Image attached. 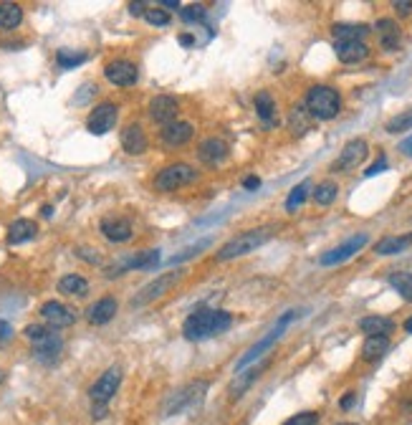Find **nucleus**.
<instances>
[{
    "label": "nucleus",
    "mask_w": 412,
    "mask_h": 425,
    "mask_svg": "<svg viewBox=\"0 0 412 425\" xmlns=\"http://www.w3.org/2000/svg\"><path fill=\"white\" fill-rule=\"evenodd\" d=\"M122 147L127 155H142L147 152V134L140 125H127L122 132Z\"/></svg>",
    "instance_id": "nucleus-22"
},
{
    "label": "nucleus",
    "mask_w": 412,
    "mask_h": 425,
    "mask_svg": "<svg viewBox=\"0 0 412 425\" xmlns=\"http://www.w3.org/2000/svg\"><path fill=\"white\" fill-rule=\"evenodd\" d=\"M404 332H407V334H412V317L407 319V322H404Z\"/></svg>",
    "instance_id": "nucleus-53"
},
{
    "label": "nucleus",
    "mask_w": 412,
    "mask_h": 425,
    "mask_svg": "<svg viewBox=\"0 0 412 425\" xmlns=\"http://www.w3.org/2000/svg\"><path fill=\"white\" fill-rule=\"evenodd\" d=\"M334 51H337V59L342 64H359L370 56V49L364 41H337Z\"/></svg>",
    "instance_id": "nucleus-21"
},
{
    "label": "nucleus",
    "mask_w": 412,
    "mask_h": 425,
    "mask_svg": "<svg viewBox=\"0 0 412 425\" xmlns=\"http://www.w3.org/2000/svg\"><path fill=\"white\" fill-rule=\"evenodd\" d=\"M149 117H152V122H157V125H170V122H175L177 119V112H180V101L175 99V96H167V94H159V96H155V99L149 101Z\"/></svg>",
    "instance_id": "nucleus-14"
},
{
    "label": "nucleus",
    "mask_w": 412,
    "mask_h": 425,
    "mask_svg": "<svg viewBox=\"0 0 412 425\" xmlns=\"http://www.w3.org/2000/svg\"><path fill=\"white\" fill-rule=\"evenodd\" d=\"M107 405H94V410H91V415L96 417V420H101V417H107Z\"/></svg>",
    "instance_id": "nucleus-49"
},
{
    "label": "nucleus",
    "mask_w": 412,
    "mask_h": 425,
    "mask_svg": "<svg viewBox=\"0 0 412 425\" xmlns=\"http://www.w3.org/2000/svg\"><path fill=\"white\" fill-rule=\"evenodd\" d=\"M331 34L337 41H362L364 36L370 34V25L364 23H334Z\"/></svg>",
    "instance_id": "nucleus-27"
},
{
    "label": "nucleus",
    "mask_w": 412,
    "mask_h": 425,
    "mask_svg": "<svg viewBox=\"0 0 412 425\" xmlns=\"http://www.w3.org/2000/svg\"><path fill=\"white\" fill-rule=\"evenodd\" d=\"M159 261V250H140V253H129L109 268L107 276H122L132 268H155V263Z\"/></svg>",
    "instance_id": "nucleus-13"
},
{
    "label": "nucleus",
    "mask_w": 412,
    "mask_h": 425,
    "mask_svg": "<svg viewBox=\"0 0 412 425\" xmlns=\"http://www.w3.org/2000/svg\"><path fill=\"white\" fill-rule=\"evenodd\" d=\"M144 21H147L149 25H170V13H165V10H159V8H147Z\"/></svg>",
    "instance_id": "nucleus-41"
},
{
    "label": "nucleus",
    "mask_w": 412,
    "mask_h": 425,
    "mask_svg": "<svg viewBox=\"0 0 412 425\" xmlns=\"http://www.w3.org/2000/svg\"><path fill=\"white\" fill-rule=\"evenodd\" d=\"M119 385H122V367L119 365L109 367L107 372L91 385V390H89L91 402H94V405H107V402L116 395Z\"/></svg>",
    "instance_id": "nucleus-8"
},
{
    "label": "nucleus",
    "mask_w": 412,
    "mask_h": 425,
    "mask_svg": "<svg viewBox=\"0 0 412 425\" xmlns=\"http://www.w3.org/2000/svg\"><path fill=\"white\" fill-rule=\"evenodd\" d=\"M294 319H296V311H286V314H283V317H281L279 322H276V326H273L271 332L266 334L263 339H258V342L253 344V347H250V350H248L246 355H243V357L238 359V362H235V372H243V370H246L248 365H253V362H256V359L261 357V355H266V352L271 350L273 344H276L281 339V334L286 332V326H289L291 322H294Z\"/></svg>",
    "instance_id": "nucleus-4"
},
{
    "label": "nucleus",
    "mask_w": 412,
    "mask_h": 425,
    "mask_svg": "<svg viewBox=\"0 0 412 425\" xmlns=\"http://www.w3.org/2000/svg\"><path fill=\"white\" fill-rule=\"evenodd\" d=\"M205 392H207V383L205 380H198V383H190L185 385L182 390H177L167 400L165 405V415H177V413H182V410H190V408H195L198 402H203V398H205Z\"/></svg>",
    "instance_id": "nucleus-7"
},
{
    "label": "nucleus",
    "mask_w": 412,
    "mask_h": 425,
    "mask_svg": "<svg viewBox=\"0 0 412 425\" xmlns=\"http://www.w3.org/2000/svg\"><path fill=\"white\" fill-rule=\"evenodd\" d=\"M316 423H319V413L309 410V413H298V415L289 417L283 425H316Z\"/></svg>",
    "instance_id": "nucleus-42"
},
{
    "label": "nucleus",
    "mask_w": 412,
    "mask_h": 425,
    "mask_svg": "<svg viewBox=\"0 0 412 425\" xmlns=\"http://www.w3.org/2000/svg\"><path fill=\"white\" fill-rule=\"evenodd\" d=\"M395 10H397V16H412V0H397L395 3Z\"/></svg>",
    "instance_id": "nucleus-44"
},
{
    "label": "nucleus",
    "mask_w": 412,
    "mask_h": 425,
    "mask_svg": "<svg viewBox=\"0 0 412 425\" xmlns=\"http://www.w3.org/2000/svg\"><path fill=\"white\" fill-rule=\"evenodd\" d=\"M389 283H392V289H395L404 301H412V274H407V271H395V274H389Z\"/></svg>",
    "instance_id": "nucleus-34"
},
{
    "label": "nucleus",
    "mask_w": 412,
    "mask_h": 425,
    "mask_svg": "<svg viewBox=\"0 0 412 425\" xmlns=\"http://www.w3.org/2000/svg\"><path fill=\"white\" fill-rule=\"evenodd\" d=\"M116 117H119V107H116L114 101H101V104H96V107L91 109L89 119H86V129L91 134L101 137V134H107L116 125Z\"/></svg>",
    "instance_id": "nucleus-10"
},
{
    "label": "nucleus",
    "mask_w": 412,
    "mask_h": 425,
    "mask_svg": "<svg viewBox=\"0 0 412 425\" xmlns=\"http://www.w3.org/2000/svg\"><path fill=\"white\" fill-rule=\"evenodd\" d=\"M256 112L266 125H276V101L271 92H258L256 94Z\"/></svg>",
    "instance_id": "nucleus-32"
},
{
    "label": "nucleus",
    "mask_w": 412,
    "mask_h": 425,
    "mask_svg": "<svg viewBox=\"0 0 412 425\" xmlns=\"http://www.w3.org/2000/svg\"><path fill=\"white\" fill-rule=\"evenodd\" d=\"M99 231H101V235L112 243H127L132 238V223H129L127 218H119V216L104 218L99 223Z\"/></svg>",
    "instance_id": "nucleus-17"
},
{
    "label": "nucleus",
    "mask_w": 412,
    "mask_h": 425,
    "mask_svg": "<svg viewBox=\"0 0 412 425\" xmlns=\"http://www.w3.org/2000/svg\"><path fill=\"white\" fill-rule=\"evenodd\" d=\"M306 112L309 117L329 122L342 112V96L331 86H311L306 94Z\"/></svg>",
    "instance_id": "nucleus-3"
},
{
    "label": "nucleus",
    "mask_w": 412,
    "mask_h": 425,
    "mask_svg": "<svg viewBox=\"0 0 412 425\" xmlns=\"http://www.w3.org/2000/svg\"><path fill=\"white\" fill-rule=\"evenodd\" d=\"M233 324V314L225 311V309H198L192 311L185 324H182V334L192 339V342H200V339H207V337H218V334L228 332Z\"/></svg>",
    "instance_id": "nucleus-1"
},
{
    "label": "nucleus",
    "mask_w": 412,
    "mask_h": 425,
    "mask_svg": "<svg viewBox=\"0 0 412 425\" xmlns=\"http://www.w3.org/2000/svg\"><path fill=\"white\" fill-rule=\"evenodd\" d=\"M129 13H132V16H144V13H147V5H144V3H129Z\"/></svg>",
    "instance_id": "nucleus-47"
},
{
    "label": "nucleus",
    "mask_w": 412,
    "mask_h": 425,
    "mask_svg": "<svg viewBox=\"0 0 412 425\" xmlns=\"http://www.w3.org/2000/svg\"><path fill=\"white\" fill-rule=\"evenodd\" d=\"M337 195H339V188L334 180H324V183L316 185L311 192V198L316 205H331V203L337 201Z\"/></svg>",
    "instance_id": "nucleus-33"
},
{
    "label": "nucleus",
    "mask_w": 412,
    "mask_h": 425,
    "mask_svg": "<svg viewBox=\"0 0 412 425\" xmlns=\"http://www.w3.org/2000/svg\"><path fill=\"white\" fill-rule=\"evenodd\" d=\"M53 332V329H49V326H43V324H28L23 329V334H25V339H31V342H41V339H46L49 334Z\"/></svg>",
    "instance_id": "nucleus-39"
},
{
    "label": "nucleus",
    "mask_w": 412,
    "mask_h": 425,
    "mask_svg": "<svg viewBox=\"0 0 412 425\" xmlns=\"http://www.w3.org/2000/svg\"><path fill=\"white\" fill-rule=\"evenodd\" d=\"M41 317L46 324H51L53 329H64V326H71L76 322L74 309H68L66 304L61 301H46L41 307Z\"/></svg>",
    "instance_id": "nucleus-15"
},
{
    "label": "nucleus",
    "mask_w": 412,
    "mask_h": 425,
    "mask_svg": "<svg viewBox=\"0 0 412 425\" xmlns=\"http://www.w3.org/2000/svg\"><path fill=\"white\" fill-rule=\"evenodd\" d=\"M266 370V362L263 365H256V367H250V370H246V372H238V375H235V380H233V385H231V400H238L240 395H243V392L248 390V387H250V385L256 383L258 377H261V372H263Z\"/></svg>",
    "instance_id": "nucleus-25"
},
{
    "label": "nucleus",
    "mask_w": 412,
    "mask_h": 425,
    "mask_svg": "<svg viewBox=\"0 0 412 425\" xmlns=\"http://www.w3.org/2000/svg\"><path fill=\"white\" fill-rule=\"evenodd\" d=\"M61 350H64V339H61L56 332H51L46 339H41V342L34 344L36 359L43 362V365H53V362L58 359V355H61Z\"/></svg>",
    "instance_id": "nucleus-19"
},
{
    "label": "nucleus",
    "mask_w": 412,
    "mask_h": 425,
    "mask_svg": "<svg viewBox=\"0 0 412 425\" xmlns=\"http://www.w3.org/2000/svg\"><path fill=\"white\" fill-rule=\"evenodd\" d=\"M367 152H370V147H367V142L364 140L346 142L344 150L339 152V157L334 159L331 170H334V172H349V170H355V167L362 165L364 157H367Z\"/></svg>",
    "instance_id": "nucleus-11"
},
{
    "label": "nucleus",
    "mask_w": 412,
    "mask_h": 425,
    "mask_svg": "<svg viewBox=\"0 0 412 425\" xmlns=\"http://www.w3.org/2000/svg\"><path fill=\"white\" fill-rule=\"evenodd\" d=\"M162 5H165V8H180V0H162Z\"/></svg>",
    "instance_id": "nucleus-51"
},
{
    "label": "nucleus",
    "mask_w": 412,
    "mask_h": 425,
    "mask_svg": "<svg viewBox=\"0 0 412 425\" xmlns=\"http://www.w3.org/2000/svg\"><path fill=\"white\" fill-rule=\"evenodd\" d=\"M104 76L114 86H134L137 79H140V71H137V66H134L132 61L116 59V61H109L107 66H104Z\"/></svg>",
    "instance_id": "nucleus-12"
},
{
    "label": "nucleus",
    "mask_w": 412,
    "mask_h": 425,
    "mask_svg": "<svg viewBox=\"0 0 412 425\" xmlns=\"http://www.w3.org/2000/svg\"><path fill=\"white\" fill-rule=\"evenodd\" d=\"M258 185H261L258 177H246V180H243V188H246V190H256Z\"/></svg>",
    "instance_id": "nucleus-50"
},
{
    "label": "nucleus",
    "mask_w": 412,
    "mask_h": 425,
    "mask_svg": "<svg viewBox=\"0 0 412 425\" xmlns=\"http://www.w3.org/2000/svg\"><path fill=\"white\" fill-rule=\"evenodd\" d=\"M10 334H13V326H10L8 322H3V319H0V344L8 342Z\"/></svg>",
    "instance_id": "nucleus-45"
},
{
    "label": "nucleus",
    "mask_w": 412,
    "mask_h": 425,
    "mask_svg": "<svg viewBox=\"0 0 412 425\" xmlns=\"http://www.w3.org/2000/svg\"><path fill=\"white\" fill-rule=\"evenodd\" d=\"M389 350V337H367L362 344V357L367 362H377V359L385 357V352Z\"/></svg>",
    "instance_id": "nucleus-29"
},
{
    "label": "nucleus",
    "mask_w": 412,
    "mask_h": 425,
    "mask_svg": "<svg viewBox=\"0 0 412 425\" xmlns=\"http://www.w3.org/2000/svg\"><path fill=\"white\" fill-rule=\"evenodd\" d=\"M387 167H389V165H387V157H379L377 162H374V165L364 170V175H367V177H374V175H379V172H385Z\"/></svg>",
    "instance_id": "nucleus-43"
},
{
    "label": "nucleus",
    "mask_w": 412,
    "mask_h": 425,
    "mask_svg": "<svg viewBox=\"0 0 412 425\" xmlns=\"http://www.w3.org/2000/svg\"><path fill=\"white\" fill-rule=\"evenodd\" d=\"M58 292L68 294V296H83V294L89 292V281L79 274H66L58 281Z\"/></svg>",
    "instance_id": "nucleus-31"
},
{
    "label": "nucleus",
    "mask_w": 412,
    "mask_h": 425,
    "mask_svg": "<svg viewBox=\"0 0 412 425\" xmlns=\"http://www.w3.org/2000/svg\"><path fill=\"white\" fill-rule=\"evenodd\" d=\"M412 246V233L407 235H387L374 246V253L379 256H395V253H402L404 248Z\"/></svg>",
    "instance_id": "nucleus-26"
},
{
    "label": "nucleus",
    "mask_w": 412,
    "mask_h": 425,
    "mask_svg": "<svg viewBox=\"0 0 412 425\" xmlns=\"http://www.w3.org/2000/svg\"><path fill=\"white\" fill-rule=\"evenodd\" d=\"M180 43H182V46H190V43H192V38H190V36H182Z\"/></svg>",
    "instance_id": "nucleus-54"
},
{
    "label": "nucleus",
    "mask_w": 412,
    "mask_h": 425,
    "mask_svg": "<svg viewBox=\"0 0 412 425\" xmlns=\"http://www.w3.org/2000/svg\"><path fill=\"white\" fill-rule=\"evenodd\" d=\"M83 61H86V53H83V51L61 49L56 53V64L61 68H74V66H79V64H83Z\"/></svg>",
    "instance_id": "nucleus-36"
},
{
    "label": "nucleus",
    "mask_w": 412,
    "mask_h": 425,
    "mask_svg": "<svg viewBox=\"0 0 412 425\" xmlns=\"http://www.w3.org/2000/svg\"><path fill=\"white\" fill-rule=\"evenodd\" d=\"M36 233H38V225L34 220H28V218H18L13 220L8 228V243L10 246H21L25 241H34Z\"/></svg>",
    "instance_id": "nucleus-24"
},
{
    "label": "nucleus",
    "mask_w": 412,
    "mask_h": 425,
    "mask_svg": "<svg viewBox=\"0 0 412 425\" xmlns=\"http://www.w3.org/2000/svg\"><path fill=\"white\" fill-rule=\"evenodd\" d=\"M309 192H311V183H309V180L298 183L296 188H294V190L289 192V198H286V210H289V213H296V210L306 203Z\"/></svg>",
    "instance_id": "nucleus-35"
},
{
    "label": "nucleus",
    "mask_w": 412,
    "mask_h": 425,
    "mask_svg": "<svg viewBox=\"0 0 412 425\" xmlns=\"http://www.w3.org/2000/svg\"><path fill=\"white\" fill-rule=\"evenodd\" d=\"M400 152H402V155H407V157H412V134L407 137V140L400 142Z\"/></svg>",
    "instance_id": "nucleus-48"
},
{
    "label": "nucleus",
    "mask_w": 412,
    "mask_h": 425,
    "mask_svg": "<svg viewBox=\"0 0 412 425\" xmlns=\"http://www.w3.org/2000/svg\"><path fill=\"white\" fill-rule=\"evenodd\" d=\"M374 31L379 34V43H382V49L385 51H395L400 46V25L392 21V18H379L377 25H374Z\"/></svg>",
    "instance_id": "nucleus-23"
},
{
    "label": "nucleus",
    "mask_w": 412,
    "mask_h": 425,
    "mask_svg": "<svg viewBox=\"0 0 412 425\" xmlns=\"http://www.w3.org/2000/svg\"><path fill=\"white\" fill-rule=\"evenodd\" d=\"M228 144H225L223 140H218V137H210V140H205L203 144H200V150H198V157L200 162H205L207 167H215V165H220L225 157H228Z\"/></svg>",
    "instance_id": "nucleus-20"
},
{
    "label": "nucleus",
    "mask_w": 412,
    "mask_h": 425,
    "mask_svg": "<svg viewBox=\"0 0 412 425\" xmlns=\"http://www.w3.org/2000/svg\"><path fill=\"white\" fill-rule=\"evenodd\" d=\"M41 213H43V218H51V216H53V208H51V205H43Z\"/></svg>",
    "instance_id": "nucleus-52"
},
{
    "label": "nucleus",
    "mask_w": 412,
    "mask_h": 425,
    "mask_svg": "<svg viewBox=\"0 0 412 425\" xmlns=\"http://www.w3.org/2000/svg\"><path fill=\"white\" fill-rule=\"evenodd\" d=\"M195 180H198L195 167L188 165V162H175V165H167L157 172L155 190L172 192V190H180V188H185V185H190V183H195Z\"/></svg>",
    "instance_id": "nucleus-5"
},
{
    "label": "nucleus",
    "mask_w": 412,
    "mask_h": 425,
    "mask_svg": "<svg viewBox=\"0 0 412 425\" xmlns=\"http://www.w3.org/2000/svg\"><path fill=\"white\" fill-rule=\"evenodd\" d=\"M182 276H185V271H170V274L157 276L155 281H149L144 289H140V294L132 299V307H144V304L162 299L165 294H170V289H175L182 281Z\"/></svg>",
    "instance_id": "nucleus-6"
},
{
    "label": "nucleus",
    "mask_w": 412,
    "mask_h": 425,
    "mask_svg": "<svg viewBox=\"0 0 412 425\" xmlns=\"http://www.w3.org/2000/svg\"><path fill=\"white\" fill-rule=\"evenodd\" d=\"M367 243H370V235L357 233V235H352V238H346L344 243H339L337 248L326 250L322 259H319V263H322V266H337V263H344V261H349L355 253H359Z\"/></svg>",
    "instance_id": "nucleus-9"
},
{
    "label": "nucleus",
    "mask_w": 412,
    "mask_h": 425,
    "mask_svg": "<svg viewBox=\"0 0 412 425\" xmlns=\"http://www.w3.org/2000/svg\"><path fill=\"white\" fill-rule=\"evenodd\" d=\"M23 23V8L18 3H0V28L13 31Z\"/></svg>",
    "instance_id": "nucleus-30"
},
{
    "label": "nucleus",
    "mask_w": 412,
    "mask_h": 425,
    "mask_svg": "<svg viewBox=\"0 0 412 425\" xmlns=\"http://www.w3.org/2000/svg\"><path fill=\"white\" fill-rule=\"evenodd\" d=\"M355 402H357V392H346L339 405H342V410H349V408H355Z\"/></svg>",
    "instance_id": "nucleus-46"
},
{
    "label": "nucleus",
    "mask_w": 412,
    "mask_h": 425,
    "mask_svg": "<svg viewBox=\"0 0 412 425\" xmlns=\"http://www.w3.org/2000/svg\"><path fill=\"white\" fill-rule=\"evenodd\" d=\"M385 129H387L389 134L410 132V129H412V109H407V112H402V114L392 117L387 125H385Z\"/></svg>",
    "instance_id": "nucleus-37"
},
{
    "label": "nucleus",
    "mask_w": 412,
    "mask_h": 425,
    "mask_svg": "<svg viewBox=\"0 0 412 425\" xmlns=\"http://www.w3.org/2000/svg\"><path fill=\"white\" fill-rule=\"evenodd\" d=\"M116 309H119V304H116L114 296H101L99 301H94V304L86 309V319H89V324L101 326L114 319Z\"/></svg>",
    "instance_id": "nucleus-18"
},
{
    "label": "nucleus",
    "mask_w": 412,
    "mask_h": 425,
    "mask_svg": "<svg viewBox=\"0 0 412 425\" xmlns=\"http://www.w3.org/2000/svg\"><path fill=\"white\" fill-rule=\"evenodd\" d=\"M337 425H357V423H337Z\"/></svg>",
    "instance_id": "nucleus-56"
},
{
    "label": "nucleus",
    "mask_w": 412,
    "mask_h": 425,
    "mask_svg": "<svg viewBox=\"0 0 412 425\" xmlns=\"http://www.w3.org/2000/svg\"><path fill=\"white\" fill-rule=\"evenodd\" d=\"M359 329H362L367 337H387L392 329H395V322L389 317H364L362 322H359Z\"/></svg>",
    "instance_id": "nucleus-28"
},
{
    "label": "nucleus",
    "mask_w": 412,
    "mask_h": 425,
    "mask_svg": "<svg viewBox=\"0 0 412 425\" xmlns=\"http://www.w3.org/2000/svg\"><path fill=\"white\" fill-rule=\"evenodd\" d=\"M192 134H195V127L190 125V122H180V119H175L170 125L162 127V132H159V140L165 147H182V144H188L192 140Z\"/></svg>",
    "instance_id": "nucleus-16"
},
{
    "label": "nucleus",
    "mask_w": 412,
    "mask_h": 425,
    "mask_svg": "<svg viewBox=\"0 0 412 425\" xmlns=\"http://www.w3.org/2000/svg\"><path fill=\"white\" fill-rule=\"evenodd\" d=\"M180 18L185 21V23H195V21H203V18H205V8H203L200 3H195V5H185V8L180 10Z\"/></svg>",
    "instance_id": "nucleus-40"
},
{
    "label": "nucleus",
    "mask_w": 412,
    "mask_h": 425,
    "mask_svg": "<svg viewBox=\"0 0 412 425\" xmlns=\"http://www.w3.org/2000/svg\"><path fill=\"white\" fill-rule=\"evenodd\" d=\"M5 383V372H3V370H0V385Z\"/></svg>",
    "instance_id": "nucleus-55"
},
{
    "label": "nucleus",
    "mask_w": 412,
    "mask_h": 425,
    "mask_svg": "<svg viewBox=\"0 0 412 425\" xmlns=\"http://www.w3.org/2000/svg\"><path fill=\"white\" fill-rule=\"evenodd\" d=\"M309 112L301 107H296L294 112H291V127H294V132L296 134H306V129H309Z\"/></svg>",
    "instance_id": "nucleus-38"
},
{
    "label": "nucleus",
    "mask_w": 412,
    "mask_h": 425,
    "mask_svg": "<svg viewBox=\"0 0 412 425\" xmlns=\"http://www.w3.org/2000/svg\"><path fill=\"white\" fill-rule=\"evenodd\" d=\"M273 231L271 228H253V231H246V233H238L235 238L225 243L223 248L218 250V261H233V259H240V256H248V253H253L256 248H261L263 243L271 241Z\"/></svg>",
    "instance_id": "nucleus-2"
}]
</instances>
